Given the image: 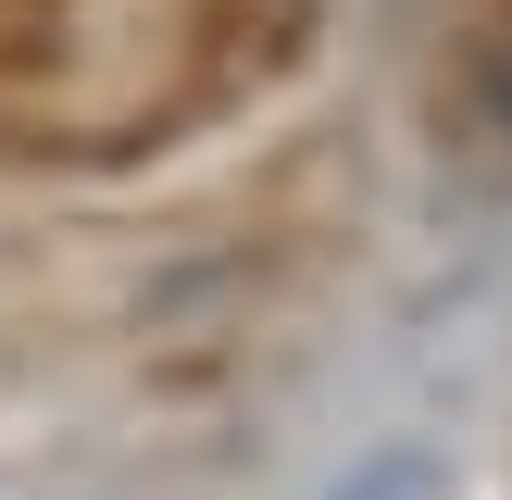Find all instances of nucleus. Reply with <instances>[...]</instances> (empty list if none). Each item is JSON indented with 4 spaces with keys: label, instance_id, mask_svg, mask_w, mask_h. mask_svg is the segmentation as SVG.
I'll return each instance as SVG.
<instances>
[{
    "label": "nucleus",
    "instance_id": "obj_1",
    "mask_svg": "<svg viewBox=\"0 0 512 500\" xmlns=\"http://www.w3.org/2000/svg\"><path fill=\"white\" fill-rule=\"evenodd\" d=\"M313 500H450V463H438V438H363Z\"/></svg>",
    "mask_w": 512,
    "mask_h": 500
}]
</instances>
